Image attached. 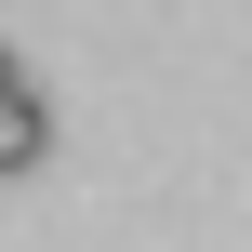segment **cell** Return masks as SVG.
Here are the masks:
<instances>
[{
    "mask_svg": "<svg viewBox=\"0 0 252 252\" xmlns=\"http://www.w3.org/2000/svg\"><path fill=\"white\" fill-rule=\"evenodd\" d=\"M53 159V106L40 93H0V173H40Z\"/></svg>",
    "mask_w": 252,
    "mask_h": 252,
    "instance_id": "6da1fadb",
    "label": "cell"
},
{
    "mask_svg": "<svg viewBox=\"0 0 252 252\" xmlns=\"http://www.w3.org/2000/svg\"><path fill=\"white\" fill-rule=\"evenodd\" d=\"M0 93H27V66H13V53H0Z\"/></svg>",
    "mask_w": 252,
    "mask_h": 252,
    "instance_id": "7a4b0ae2",
    "label": "cell"
}]
</instances>
